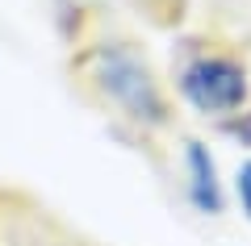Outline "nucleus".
Masks as SVG:
<instances>
[{
  "mask_svg": "<svg viewBox=\"0 0 251 246\" xmlns=\"http://www.w3.org/2000/svg\"><path fill=\"white\" fill-rule=\"evenodd\" d=\"M180 96L205 117H234L247 105V71L230 54H201L180 71Z\"/></svg>",
  "mask_w": 251,
  "mask_h": 246,
  "instance_id": "nucleus-2",
  "label": "nucleus"
},
{
  "mask_svg": "<svg viewBox=\"0 0 251 246\" xmlns=\"http://www.w3.org/2000/svg\"><path fill=\"white\" fill-rule=\"evenodd\" d=\"M234 196H239L243 213H247V221H251V158L243 163L239 171H234Z\"/></svg>",
  "mask_w": 251,
  "mask_h": 246,
  "instance_id": "nucleus-4",
  "label": "nucleus"
},
{
  "mask_svg": "<svg viewBox=\"0 0 251 246\" xmlns=\"http://www.w3.org/2000/svg\"><path fill=\"white\" fill-rule=\"evenodd\" d=\"M184 171H188V201L209 217L222 213V184H218V167L205 142H184Z\"/></svg>",
  "mask_w": 251,
  "mask_h": 246,
  "instance_id": "nucleus-3",
  "label": "nucleus"
},
{
  "mask_svg": "<svg viewBox=\"0 0 251 246\" xmlns=\"http://www.w3.org/2000/svg\"><path fill=\"white\" fill-rule=\"evenodd\" d=\"M92 79L97 88L138 125H163L168 121V100L155 84L151 67L138 59L130 46L105 42L92 50Z\"/></svg>",
  "mask_w": 251,
  "mask_h": 246,
  "instance_id": "nucleus-1",
  "label": "nucleus"
}]
</instances>
